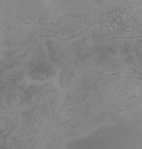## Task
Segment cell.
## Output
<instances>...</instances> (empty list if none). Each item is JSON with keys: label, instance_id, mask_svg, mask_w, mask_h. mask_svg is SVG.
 <instances>
[{"label": "cell", "instance_id": "obj_1", "mask_svg": "<svg viewBox=\"0 0 142 149\" xmlns=\"http://www.w3.org/2000/svg\"><path fill=\"white\" fill-rule=\"evenodd\" d=\"M27 78L31 82H45L55 77L58 68L51 61L42 44H39L25 61Z\"/></svg>", "mask_w": 142, "mask_h": 149}, {"label": "cell", "instance_id": "obj_2", "mask_svg": "<svg viewBox=\"0 0 142 149\" xmlns=\"http://www.w3.org/2000/svg\"><path fill=\"white\" fill-rule=\"evenodd\" d=\"M46 52L49 55L50 59L57 67L64 66L70 58V50L64 42H59V41L51 38L45 42L43 45Z\"/></svg>", "mask_w": 142, "mask_h": 149}, {"label": "cell", "instance_id": "obj_3", "mask_svg": "<svg viewBox=\"0 0 142 149\" xmlns=\"http://www.w3.org/2000/svg\"><path fill=\"white\" fill-rule=\"evenodd\" d=\"M77 73L69 66H64L60 69L58 73V81L59 85L62 90L67 89L71 84Z\"/></svg>", "mask_w": 142, "mask_h": 149}, {"label": "cell", "instance_id": "obj_4", "mask_svg": "<svg viewBox=\"0 0 142 149\" xmlns=\"http://www.w3.org/2000/svg\"><path fill=\"white\" fill-rule=\"evenodd\" d=\"M88 41V38L86 36V33L85 32L82 36L80 37L75 38V40L71 41L69 42L72 54L75 56L80 54V51L84 49L85 46L87 45V42Z\"/></svg>", "mask_w": 142, "mask_h": 149}, {"label": "cell", "instance_id": "obj_5", "mask_svg": "<svg viewBox=\"0 0 142 149\" xmlns=\"http://www.w3.org/2000/svg\"><path fill=\"white\" fill-rule=\"evenodd\" d=\"M37 97H38V92H37ZM37 99H38V97H37ZM34 99H35V100H36V97H35V98H34Z\"/></svg>", "mask_w": 142, "mask_h": 149}]
</instances>
